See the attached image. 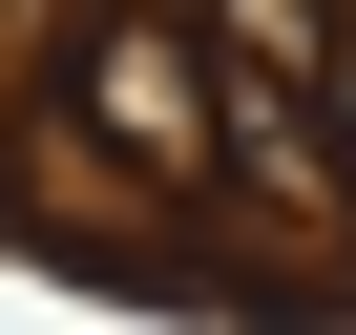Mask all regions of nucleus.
<instances>
[{
  "label": "nucleus",
  "instance_id": "nucleus-1",
  "mask_svg": "<svg viewBox=\"0 0 356 335\" xmlns=\"http://www.w3.org/2000/svg\"><path fill=\"white\" fill-rule=\"evenodd\" d=\"M63 126L126 210H189L210 189V42L189 22H147V0H84L63 22Z\"/></svg>",
  "mask_w": 356,
  "mask_h": 335
},
{
  "label": "nucleus",
  "instance_id": "nucleus-2",
  "mask_svg": "<svg viewBox=\"0 0 356 335\" xmlns=\"http://www.w3.org/2000/svg\"><path fill=\"white\" fill-rule=\"evenodd\" d=\"M210 189L293 252V272H356V168H335V126H314V84H252V63H210Z\"/></svg>",
  "mask_w": 356,
  "mask_h": 335
},
{
  "label": "nucleus",
  "instance_id": "nucleus-5",
  "mask_svg": "<svg viewBox=\"0 0 356 335\" xmlns=\"http://www.w3.org/2000/svg\"><path fill=\"white\" fill-rule=\"evenodd\" d=\"M335 22H356V0H335Z\"/></svg>",
  "mask_w": 356,
  "mask_h": 335
},
{
  "label": "nucleus",
  "instance_id": "nucleus-4",
  "mask_svg": "<svg viewBox=\"0 0 356 335\" xmlns=\"http://www.w3.org/2000/svg\"><path fill=\"white\" fill-rule=\"evenodd\" d=\"M314 126H335V168H356V22H335V63H314Z\"/></svg>",
  "mask_w": 356,
  "mask_h": 335
},
{
  "label": "nucleus",
  "instance_id": "nucleus-3",
  "mask_svg": "<svg viewBox=\"0 0 356 335\" xmlns=\"http://www.w3.org/2000/svg\"><path fill=\"white\" fill-rule=\"evenodd\" d=\"M189 42L252 63V84H314V63H335V0H189Z\"/></svg>",
  "mask_w": 356,
  "mask_h": 335
}]
</instances>
